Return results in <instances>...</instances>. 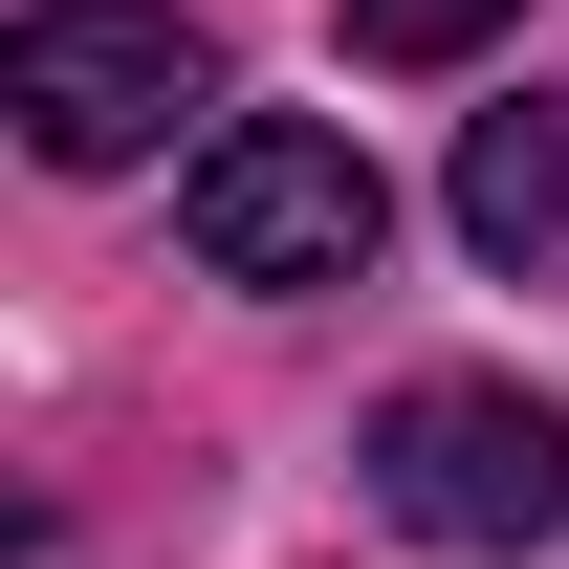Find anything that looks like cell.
<instances>
[{
	"label": "cell",
	"instance_id": "2",
	"mask_svg": "<svg viewBox=\"0 0 569 569\" xmlns=\"http://www.w3.org/2000/svg\"><path fill=\"white\" fill-rule=\"evenodd\" d=\"M0 110H22L44 176H132V153H176V110H219V44L176 0H22L0 22Z\"/></svg>",
	"mask_w": 569,
	"mask_h": 569
},
{
	"label": "cell",
	"instance_id": "4",
	"mask_svg": "<svg viewBox=\"0 0 569 569\" xmlns=\"http://www.w3.org/2000/svg\"><path fill=\"white\" fill-rule=\"evenodd\" d=\"M438 219H460L503 284H548V307H569V88H503L482 132H460V176H438Z\"/></svg>",
	"mask_w": 569,
	"mask_h": 569
},
{
	"label": "cell",
	"instance_id": "3",
	"mask_svg": "<svg viewBox=\"0 0 569 569\" xmlns=\"http://www.w3.org/2000/svg\"><path fill=\"white\" fill-rule=\"evenodd\" d=\"M372 503L417 526V548H569V417L548 395H503V372H417L395 417H372Z\"/></svg>",
	"mask_w": 569,
	"mask_h": 569
},
{
	"label": "cell",
	"instance_id": "1",
	"mask_svg": "<svg viewBox=\"0 0 569 569\" xmlns=\"http://www.w3.org/2000/svg\"><path fill=\"white\" fill-rule=\"evenodd\" d=\"M176 241H198V284L329 307V284H372V241H395V176H372L329 110H219V132L176 153Z\"/></svg>",
	"mask_w": 569,
	"mask_h": 569
},
{
	"label": "cell",
	"instance_id": "5",
	"mask_svg": "<svg viewBox=\"0 0 569 569\" xmlns=\"http://www.w3.org/2000/svg\"><path fill=\"white\" fill-rule=\"evenodd\" d=\"M329 22H351V67H482L526 0H329Z\"/></svg>",
	"mask_w": 569,
	"mask_h": 569
}]
</instances>
